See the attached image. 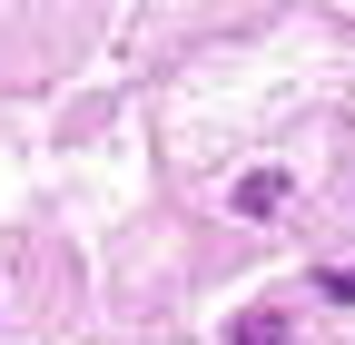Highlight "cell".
Wrapping results in <instances>:
<instances>
[{"label": "cell", "mask_w": 355, "mask_h": 345, "mask_svg": "<svg viewBox=\"0 0 355 345\" xmlns=\"http://www.w3.org/2000/svg\"><path fill=\"white\" fill-rule=\"evenodd\" d=\"M286 207V168H257V178H237V218H277Z\"/></svg>", "instance_id": "6da1fadb"}, {"label": "cell", "mask_w": 355, "mask_h": 345, "mask_svg": "<svg viewBox=\"0 0 355 345\" xmlns=\"http://www.w3.org/2000/svg\"><path fill=\"white\" fill-rule=\"evenodd\" d=\"M286 335H296V326H286L277 306H257V316H237V326H227V345H286Z\"/></svg>", "instance_id": "7a4b0ae2"}]
</instances>
